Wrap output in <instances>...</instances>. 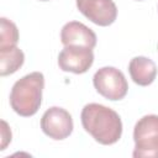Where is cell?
<instances>
[{
  "label": "cell",
  "instance_id": "7c38bea8",
  "mask_svg": "<svg viewBox=\"0 0 158 158\" xmlns=\"http://www.w3.org/2000/svg\"><path fill=\"white\" fill-rule=\"evenodd\" d=\"M1 123H2V143H1V151L2 149H5V147H6V144L9 143V142H11V136H6V133L5 132H11L10 130H9V127H7V123L5 122V121H1Z\"/></svg>",
  "mask_w": 158,
  "mask_h": 158
},
{
  "label": "cell",
  "instance_id": "5b68a950",
  "mask_svg": "<svg viewBox=\"0 0 158 158\" xmlns=\"http://www.w3.org/2000/svg\"><path fill=\"white\" fill-rule=\"evenodd\" d=\"M41 128L43 133L52 139H64L73 132L72 115L63 107L52 106L42 115Z\"/></svg>",
  "mask_w": 158,
  "mask_h": 158
},
{
  "label": "cell",
  "instance_id": "6da1fadb",
  "mask_svg": "<svg viewBox=\"0 0 158 158\" xmlns=\"http://www.w3.org/2000/svg\"><path fill=\"white\" fill-rule=\"evenodd\" d=\"M81 125L93 138L104 146L116 143L122 135V122L118 114L101 104H86L81 110Z\"/></svg>",
  "mask_w": 158,
  "mask_h": 158
},
{
  "label": "cell",
  "instance_id": "30bf717a",
  "mask_svg": "<svg viewBox=\"0 0 158 158\" xmlns=\"http://www.w3.org/2000/svg\"><path fill=\"white\" fill-rule=\"evenodd\" d=\"M25 62L23 52L16 46L5 51H0V75L6 77L17 72Z\"/></svg>",
  "mask_w": 158,
  "mask_h": 158
},
{
  "label": "cell",
  "instance_id": "8fae6325",
  "mask_svg": "<svg viewBox=\"0 0 158 158\" xmlns=\"http://www.w3.org/2000/svg\"><path fill=\"white\" fill-rule=\"evenodd\" d=\"M0 23V51L15 47L19 42V30L16 25L6 17H1Z\"/></svg>",
  "mask_w": 158,
  "mask_h": 158
},
{
  "label": "cell",
  "instance_id": "4fadbf2b",
  "mask_svg": "<svg viewBox=\"0 0 158 158\" xmlns=\"http://www.w3.org/2000/svg\"><path fill=\"white\" fill-rule=\"evenodd\" d=\"M40 1H48V0H40Z\"/></svg>",
  "mask_w": 158,
  "mask_h": 158
},
{
  "label": "cell",
  "instance_id": "ba28073f",
  "mask_svg": "<svg viewBox=\"0 0 158 158\" xmlns=\"http://www.w3.org/2000/svg\"><path fill=\"white\" fill-rule=\"evenodd\" d=\"M60 42L64 46H84L93 49L96 46V35L79 21H69L62 27Z\"/></svg>",
  "mask_w": 158,
  "mask_h": 158
},
{
  "label": "cell",
  "instance_id": "3957f363",
  "mask_svg": "<svg viewBox=\"0 0 158 158\" xmlns=\"http://www.w3.org/2000/svg\"><path fill=\"white\" fill-rule=\"evenodd\" d=\"M135 158H158V115L141 117L133 128Z\"/></svg>",
  "mask_w": 158,
  "mask_h": 158
},
{
  "label": "cell",
  "instance_id": "52a82bcc",
  "mask_svg": "<svg viewBox=\"0 0 158 158\" xmlns=\"http://www.w3.org/2000/svg\"><path fill=\"white\" fill-rule=\"evenodd\" d=\"M78 10L98 26H110L117 17V7L112 0H77Z\"/></svg>",
  "mask_w": 158,
  "mask_h": 158
},
{
  "label": "cell",
  "instance_id": "7a4b0ae2",
  "mask_svg": "<svg viewBox=\"0 0 158 158\" xmlns=\"http://www.w3.org/2000/svg\"><path fill=\"white\" fill-rule=\"evenodd\" d=\"M43 88L44 77L41 72H33L19 79L10 93L12 110L23 117L33 116L41 106Z\"/></svg>",
  "mask_w": 158,
  "mask_h": 158
},
{
  "label": "cell",
  "instance_id": "9c48e42d",
  "mask_svg": "<svg viewBox=\"0 0 158 158\" xmlns=\"http://www.w3.org/2000/svg\"><path fill=\"white\" fill-rule=\"evenodd\" d=\"M131 79L141 86L151 85L157 77V67L154 62L147 57L138 56L131 59L128 64Z\"/></svg>",
  "mask_w": 158,
  "mask_h": 158
},
{
  "label": "cell",
  "instance_id": "5bb4252c",
  "mask_svg": "<svg viewBox=\"0 0 158 158\" xmlns=\"http://www.w3.org/2000/svg\"><path fill=\"white\" fill-rule=\"evenodd\" d=\"M138 1H141V0H138Z\"/></svg>",
  "mask_w": 158,
  "mask_h": 158
},
{
  "label": "cell",
  "instance_id": "277c9868",
  "mask_svg": "<svg viewBox=\"0 0 158 158\" xmlns=\"http://www.w3.org/2000/svg\"><path fill=\"white\" fill-rule=\"evenodd\" d=\"M93 84L101 96L112 101L123 99L128 90L123 73L115 67L100 68L93 77Z\"/></svg>",
  "mask_w": 158,
  "mask_h": 158
},
{
  "label": "cell",
  "instance_id": "8992f818",
  "mask_svg": "<svg viewBox=\"0 0 158 158\" xmlns=\"http://www.w3.org/2000/svg\"><path fill=\"white\" fill-rule=\"evenodd\" d=\"M94 63L91 48L84 46H64L58 56V65L63 72L83 74Z\"/></svg>",
  "mask_w": 158,
  "mask_h": 158
}]
</instances>
